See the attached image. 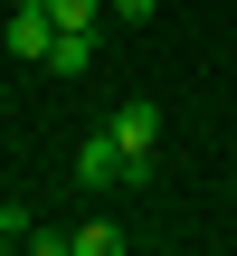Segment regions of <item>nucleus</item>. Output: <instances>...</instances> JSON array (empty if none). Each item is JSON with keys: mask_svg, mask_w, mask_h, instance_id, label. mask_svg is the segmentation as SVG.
<instances>
[{"mask_svg": "<svg viewBox=\"0 0 237 256\" xmlns=\"http://www.w3.org/2000/svg\"><path fill=\"white\" fill-rule=\"evenodd\" d=\"M76 190H142V171L114 133H95V142H76Z\"/></svg>", "mask_w": 237, "mask_h": 256, "instance_id": "1", "label": "nucleus"}, {"mask_svg": "<svg viewBox=\"0 0 237 256\" xmlns=\"http://www.w3.org/2000/svg\"><path fill=\"white\" fill-rule=\"evenodd\" d=\"M104 133H114V142H124V152H133V171H142V180H152V152H162V114H152V95H124V104H114V124H104Z\"/></svg>", "mask_w": 237, "mask_h": 256, "instance_id": "2", "label": "nucleus"}, {"mask_svg": "<svg viewBox=\"0 0 237 256\" xmlns=\"http://www.w3.org/2000/svg\"><path fill=\"white\" fill-rule=\"evenodd\" d=\"M0 48H10V57H38V66H48V48H57V10H48V0H19V10L0 19Z\"/></svg>", "mask_w": 237, "mask_h": 256, "instance_id": "3", "label": "nucleus"}, {"mask_svg": "<svg viewBox=\"0 0 237 256\" xmlns=\"http://www.w3.org/2000/svg\"><path fill=\"white\" fill-rule=\"evenodd\" d=\"M48 66H57V76H86V66H95V28H57Z\"/></svg>", "mask_w": 237, "mask_h": 256, "instance_id": "4", "label": "nucleus"}, {"mask_svg": "<svg viewBox=\"0 0 237 256\" xmlns=\"http://www.w3.org/2000/svg\"><path fill=\"white\" fill-rule=\"evenodd\" d=\"M76 256H124V218H76Z\"/></svg>", "mask_w": 237, "mask_h": 256, "instance_id": "5", "label": "nucleus"}, {"mask_svg": "<svg viewBox=\"0 0 237 256\" xmlns=\"http://www.w3.org/2000/svg\"><path fill=\"white\" fill-rule=\"evenodd\" d=\"M0 247H28V209H10V200H0Z\"/></svg>", "mask_w": 237, "mask_h": 256, "instance_id": "6", "label": "nucleus"}]
</instances>
